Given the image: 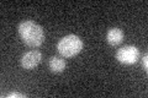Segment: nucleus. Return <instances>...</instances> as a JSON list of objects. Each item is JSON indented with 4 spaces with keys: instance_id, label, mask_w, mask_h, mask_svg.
I'll list each match as a JSON object with an SVG mask.
<instances>
[{
    "instance_id": "1",
    "label": "nucleus",
    "mask_w": 148,
    "mask_h": 98,
    "mask_svg": "<svg viewBox=\"0 0 148 98\" xmlns=\"http://www.w3.org/2000/svg\"><path fill=\"white\" fill-rule=\"evenodd\" d=\"M18 34L26 45L31 48H37L45 41V31L35 21L26 20L18 25Z\"/></svg>"
},
{
    "instance_id": "2",
    "label": "nucleus",
    "mask_w": 148,
    "mask_h": 98,
    "mask_svg": "<svg viewBox=\"0 0 148 98\" xmlns=\"http://www.w3.org/2000/svg\"><path fill=\"white\" fill-rule=\"evenodd\" d=\"M83 41L77 34H68L64 36L62 39H59L57 44L58 53L63 58H73L78 55L83 49Z\"/></svg>"
},
{
    "instance_id": "3",
    "label": "nucleus",
    "mask_w": 148,
    "mask_h": 98,
    "mask_svg": "<svg viewBox=\"0 0 148 98\" xmlns=\"http://www.w3.org/2000/svg\"><path fill=\"white\" fill-rule=\"evenodd\" d=\"M140 58V49L135 45H125L116 52V59L123 65H133Z\"/></svg>"
},
{
    "instance_id": "4",
    "label": "nucleus",
    "mask_w": 148,
    "mask_h": 98,
    "mask_svg": "<svg viewBox=\"0 0 148 98\" xmlns=\"http://www.w3.org/2000/svg\"><path fill=\"white\" fill-rule=\"evenodd\" d=\"M42 60V54L38 50H30V52L25 53L21 58V66L26 70H32L35 69L37 65Z\"/></svg>"
},
{
    "instance_id": "5",
    "label": "nucleus",
    "mask_w": 148,
    "mask_h": 98,
    "mask_svg": "<svg viewBox=\"0 0 148 98\" xmlns=\"http://www.w3.org/2000/svg\"><path fill=\"white\" fill-rule=\"evenodd\" d=\"M123 41V31L119 27H111L106 33V42L110 45H119Z\"/></svg>"
},
{
    "instance_id": "6",
    "label": "nucleus",
    "mask_w": 148,
    "mask_h": 98,
    "mask_svg": "<svg viewBox=\"0 0 148 98\" xmlns=\"http://www.w3.org/2000/svg\"><path fill=\"white\" fill-rule=\"evenodd\" d=\"M48 66L51 69L52 72L56 74H59V72H63L64 69H66L67 64H66V60L62 59V58H58V57H51L48 60Z\"/></svg>"
},
{
    "instance_id": "7",
    "label": "nucleus",
    "mask_w": 148,
    "mask_h": 98,
    "mask_svg": "<svg viewBox=\"0 0 148 98\" xmlns=\"http://www.w3.org/2000/svg\"><path fill=\"white\" fill-rule=\"evenodd\" d=\"M6 97L8 98H25L26 96L22 95V93H18V92H12V93H9Z\"/></svg>"
},
{
    "instance_id": "8",
    "label": "nucleus",
    "mask_w": 148,
    "mask_h": 98,
    "mask_svg": "<svg viewBox=\"0 0 148 98\" xmlns=\"http://www.w3.org/2000/svg\"><path fill=\"white\" fill-rule=\"evenodd\" d=\"M148 55L147 54H145V55H143V60H142V65H143V69H145L146 70V71H147V70H148Z\"/></svg>"
}]
</instances>
